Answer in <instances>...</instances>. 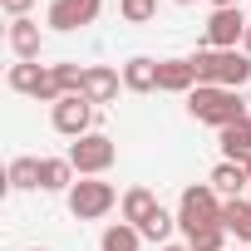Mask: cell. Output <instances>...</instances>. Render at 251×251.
<instances>
[{"label":"cell","instance_id":"6da1fadb","mask_svg":"<svg viewBox=\"0 0 251 251\" xmlns=\"http://www.w3.org/2000/svg\"><path fill=\"white\" fill-rule=\"evenodd\" d=\"M187 113L197 123H212V128L222 133L226 123L246 118V103H241V89H222V84H197L187 94Z\"/></svg>","mask_w":251,"mask_h":251},{"label":"cell","instance_id":"7a4b0ae2","mask_svg":"<svg viewBox=\"0 0 251 251\" xmlns=\"http://www.w3.org/2000/svg\"><path fill=\"white\" fill-rule=\"evenodd\" d=\"M192 69H197V84H222V89L251 84V54H236V50H197Z\"/></svg>","mask_w":251,"mask_h":251},{"label":"cell","instance_id":"3957f363","mask_svg":"<svg viewBox=\"0 0 251 251\" xmlns=\"http://www.w3.org/2000/svg\"><path fill=\"white\" fill-rule=\"evenodd\" d=\"M222 197L212 192V182H192V187H182V197H177V226L192 236V231H202V226H217L222 222Z\"/></svg>","mask_w":251,"mask_h":251},{"label":"cell","instance_id":"277c9868","mask_svg":"<svg viewBox=\"0 0 251 251\" xmlns=\"http://www.w3.org/2000/svg\"><path fill=\"white\" fill-rule=\"evenodd\" d=\"M64 158L74 163V173H79V177H103V173L113 168L118 148H113V138H108V133H84V138H74V143H69V153H64Z\"/></svg>","mask_w":251,"mask_h":251},{"label":"cell","instance_id":"5b68a950","mask_svg":"<svg viewBox=\"0 0 251 251\" xmlns=\"http://www.w3.org/2000/svg\"><path fill=\"white\" fill-rule=\"evenodd\" d=\"M113 202H118V192H113V182H103V177H84V182L69 187V212H74L79 222H99V217H108Z\"/></svg>","mask_w":251,"mask_h":251},{"label":"cell","instance_id":"8992f818","mask_svg":"<svg viewBox=\"0 0 251 251\" xmlns=\"http://www.w3.org/2000/svg\"><path fill=\"white\" fill-rule=\"evenodd\" d=\"M54 128H59L64 138H84V133H94V103H89L84 94H64V99L54 103Z\"/></svg>","mask_w":251,"mask_h":251},{"label":"cell","instance_id":"52a82bcc","mask_svg":"<svg viewBox=\"0 0 251 251\" xmlns=\"http://www.w3.org/2000/svg\"><path fill=\"white\" fill-rule=\"evenodd\" d=\"M246 25L251 20H241V10H212V20H207V50H236L246 40Z\"/></svg>","mask_w":251,"mask_h":251},{"label":"cell","instance_id":"ba28073f","mask_svg":"<svg viewBox=\"0 0 251 251\" xmlns=\"http://www.w3.org/2000/svg\"><path fill=\"white\" fill-rule=\"evenodd\" d=\"M103 10V0H54L50 5V30H79V25H94Z\"/></svg>","mask_w":251,"mask_h":251},{"label":"cell","instance_id":"9c48e42d","mask_svg":"<svg viewBox=\"0 0 251 251\" xmlns=\"http://www.w3.org/2000/svg\"><path fill=\"white\" fill-rule=\"evenodd\" d=\"M207 182H212V192H217L222 202H236V197L251 187V173H246L241 163H226V158H222V163L212 168V177H207Z\"/></svg>","mask_w":251,"mask_h":251},{"label":"cell","instance_id":"30bf717a","mask_svg":"<svg viewBox=\"0 0 251 251\" xmlns=\"http://www.w3.org/2000/svg\"><path fill=\"white\" fill-rule=\"evenodd\" d=\"M217 143H222V158H226V163H241V168H246V163H251V113L236 118V123H226Z\"/></svg>","mask_w":251,"mask_h":251},{"label":"cell","instance_id":"8fae6325","mask_svg":"<svg viewBox=\"0 0 251 251\" xmlns=\"http://www.w3.org/2000/svg\"><path fill=\"white\" fill-rule=\"evenodd\" d=\"M158 89L163 94H192L197 89L192 59H158Z\"/></svg>","mask_w":251,"mask_h":251},{"label":"cell","instance_id":"7c38bea8","mask_svg":"<svg viewBox=\"0 0 251 251\" xmlns=\"http://www.w3.org/2000/svg\"><path fill=\"white\" fill-rule=\"evenodd\" d=\"M118 84H123V79H118L108 64H89V69H84V99H89V103H113V99H118Z\"/></svg>","mask_w":251,"mask_h":251},{"label":"cell","instance_id":"4fadbf2b","mask_svg":"<svg viewBox=\"0 0 251 251\" xmlns=\"http://www.w3.org/2000/svg\"><path fill=\"white\" fill-rule=\"evenodd\" d=\"M5 40H10V50H15V59L25 64V59H40V25L25 15V20H10V30H5Z\"/></svg>","mask_w":251,"mask_h":251},{"label":"cell","instance_id":"5bb4252c","mask_svg":"<svg viewBox=\"0 0 251 251\" xmlns=\"http://www.w3.org/2000/svg\"><path fill=\"white\" fill-rule=\"evenodd\" d=\"M123 89H128V94H153L158 89V59L133 54L128 64H123Z\"/></svg>","mask_w":251,"mask_h":251},{"label":"cell","instance_id":"9a60e30c","mask_svg":"<svg viewBox=\"0 0 251 251\" xmlns=\"http://www.w3.org/2000/svg\"><path fill=\"white\" fill-rule=\"evenodd\" d=\"M45 64H35V59H25V64H10V74H5V84L15 89V94H30V99H40V89H45Z\"/></svg>","mask_w":251,"mask_h":251},{"label":"cell","instance_id":"2e32d148","mask_svg":"<svg viewBox=\"0 0 251 251\" xmlns=\"http://www.w3.org/2000/svg\"><path fill=\"white\" fill-rule=\"evenodd\" d=\"M74 187V163L69 158H40V192H64Z\"/></svg>","mask_w":251,"mask_h":251},{"label":"cell","instance_id":"e0dca14e","mask_svg":"<svg viewBox=\"0 0 251 251\" xmlns=\"http://www.w3.org/2000/svg\"><path fill=\"white\" fill-rule=\"evenodd\" d=\"M118 207H123V222L143 226V222H148V217L158 212V197H153L148 187H128V192H123V202H118Z\"/></svg>","mask_w":251,"mask_h":251},{"label":"cell","instance_id":"ac0fdd59","mask_svg":"<svg viewBox=\"0 0 251 251\" xmlns=\"http://www.w3.org/2000/svg\"><path fill=\"white\" fill-rule=\"evenodd\" d=\"M99 246H103V251H138V246H143V231H138L133 222H113V226H103Z\"/></svg>","mask_w":251,"mask_h":251},{"label":"cell","instance_id":"d6986e66","mask_svg":"<svg viewBox=\"0 0 251 251\" xmlns=\"http://www.w3.org/2000/svg\"><path fill=\"white\" fill-rule=\"evenodd\" d=\"M222 226L236 236V241H251V197H236L222 207Z\"/></svg>","mask_w":251,"mask_h":251},{"label":"cell","instance_id":"ffe728a7","mask_svg":"<svg viewBox=\"0 0 251 251\" xmlns=\"http://www.w3.org/2000/svg\"><path fill=\"white\" fill-rule=\"evenodd\" d=\"M5 182H10L15 192H35V187H40V158H15L10 173H5Z\"/></svg>","mask_w":251,"mask_h":251},{"label":"cell","instance_id":"44dd1931","mask_svg":"<svg viewBox=\"0 0 251 251\" xmlns=\"http://www.w3.org/2000/svg\"><path fill=\"white\" fill-rule=\"evenodd\" d=\"M173 226H177V217L158 207V212H153V217H148V222H143L138 231H143V241H158V246H168V236H173Z\"/></svg>","mask_w":251,"mask_h":251},{"label":"cell","instance_id":"7402d4cb","mask_svg":"<svg viewBox=\"0 0 251 251\" xmlns=\"http://www.w3.org/2000/svg\"><path fill=\"white\" fill-rule=\"evenodd\" d=\"M226 236H231V231L217 222V226H202V231H192V236H187V246H192V251H222V246H226Z\"/></svg>","mask_w":251,"mask_h":251},{"label":"cell","instance_id":"603a6c76","mask_svg":"<svg viewBox=\"0 0 251 251\" xmlns=\"http://www.w3.org/2000/svg\"><path fill=\"white\" fill-rule=\"evenodd\" d=\"M118 15L128 20V25H148L158 15V0H118Z\"/></svg>","mask_w":251,"mask_h":251},{"label":"cell","instance_id":"cb8c5ba5","mask_svg":"<svg viewBox=\"0 0 251 251\" xmlns=\"http://www.w3.org/2000/svg\"><path fill=\"white\" fill-rule=\"evenodd\" d=\"M0 10H5L10 20H25V15L35 10V0H0Z\"/></svg>","mask_w":251,"mask_h":251},{"label":"cell","instance_id":"d4e9b609","mask_svg":"<svg viewBox=\"0 0 251 251\" xmlns=\"http://www.w3.org/2000/svg\"><path fill=\"white\" fill-rule=\"evenodd\" d=\"M217 10H241V0H212Z\"/></svg>","mask_w":251,"mask_h":251},{"label":"cell","instance_id":"484cf974","mask_svg":"<svg viewBox=\"0 0 251 251\" xmlns=\"http://www.w3.org/2000/svg\"><path fill=\"white\" fill-rule=\"evenodd\" d=\"M241 54H251V25H246V40H241Z\"/></svg>","mask_w":251,"mask_h":251},{"label":"cell","instance_id":"4316f807","mask_svg":"<svg viewBox=\"0 0 251 251\" xmlns=\"http://www.w3.org/2000/svg\"><path fill=\"white\" fill-rule=\"evenodd\" d=\"M158 251H192V246H158Z\"/></svg>","mask_w":251,"mask_h":251},{"label":"cell","instance_id":"83f0119b","mask_svg":"<svg viewBox=\"0 0 251 251\" xmlns=\"http://www.w3.org/2000/svg\"><path fill=\"white\" fill-rule=\"evenodd\" d=\"M177 5H192V0H177Z\"/></svg>","mask_w":251,"mask_h":251},{"label":"cell","instance_id":"f1b7e54d","mask_svg":"<svg viewBox=\"0 0 251 251\" xmlns=\"http://www.w3.org/2000/svg\"><path fill=\"white\" fill-rule=\"evenodd\" d=\"M246 173H251V163H246Z\"/></svg>","mask_w":251,"mask_h":251},{"label":"cell","instance_id":"f546056e","mask_svg":"<svg viewBox=\"0 0 251 251\" xmlns=\"http://www.w3.org/2000/svg\"><path fill=\"white\" fill-rule=\"evenodd\" d=\"M30 251H40V246H30Z\"/></svg>","mask_w":251,"mask_h":251}]
</instances>
